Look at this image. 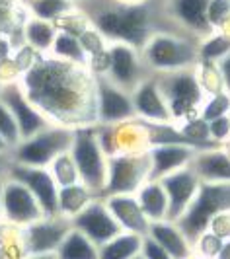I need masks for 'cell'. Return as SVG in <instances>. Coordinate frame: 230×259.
<instances>
[{"label": "cell", "mask_w": 230, "mask_h": 259, "mask_svg": "<svg viewBox=\"0 0 230 259\" xmlns=\"http://www.w3.org/2000/svg\"><path fill=\"white\" fill-rule=\"evenodd\" d=\"M20 84L51 123L74 129L96 125L94 74L88 66L47 57L29 66Z\"/></svg>", "instance_id": "cell-1"}, {"label": "cell", "mask_w": 230, "mask_h": 259, "mask_svg": "<svg viewBox=\"0 0 230 259\" xmlns=\"http://www.w3.org/2000/svg\"><path fill=\"white\" fill-rule=\"evenodd\" d=\"M141 57L152 74L195 68L199 65V39L156 31L141 47Z\"/></svg>", "instance_id": "cell-2"}, {"label": "cell", "mask_w": 230, "mask_h": 259, "mask_svg": "<svg viewBox=\"0 0 230 259\" xmlns=\"http://www.w3.org/2000/svg\"><path fill=\"white\" fill-rule=\"evenodd\" d=\"M154 76L158 80L160 92L166 100L172 121L176 125L199 115V109L203 105L207 94L199 84L195 68L164 72V74H154Z\"/></svg>", "instance_id": "cell-3"}, {"label": "cell", "mask_w": 230, "mask_h": 259, "mask_svg": "<svg viewBox=\"0 0 230 259\" xmlns=\"http://www.w3.org/2000/svg\"><path fill=\"white\" fill-rule=\"evenodd\" d=\"M68 152L76 164L80 182L90 191H94L96 197H102V191L107 182V156L98 143L96 125L76 127Z\"/></svg>", "instance_id": "cell-4"}, {"label": "cell", "mask_w": 230, "mask_h": 259, "mask_svg": "<svg viewBox=\"0 0 230 259\" xmlns=\"http://www.w3.org/2000/svg\"><path fill=\"white\" fill-rule=\"evenodd\" d=\"M226 210H230V183L201 182L193 203L176 224L195 246L199 236L207 232L211 221Z\"/></svg>", "instance_id": "cell-5"}, {"label": "cell", "mask_w": 230, "mask_h": 259, "mask_svg": "<svg viewBox=\"0 0 230 259\" xmlns=\"http://www.w3.org/2000/svg\"><path fill=\"white\" fill-rule=\"evenodd\" d=\"M72 137H74V127L51 123L47 129L39 131L37 135L26 141H20L10 150V158L14 164L31 166V168H49V164L57 156L70 148Z\"/></svg>", "instance_id": "cell-6"}, {"label": "cell", "mask_w": 230, "mask_h": 259, "mask_svg": "<svg viewBox=\"0 0 230 259\" xmlns=\"http://www.w3.org/2000/svg\"><path fill=\"white\" fill-rule=\"evenodd\" d=\"M148 180H150V160L146 150L107 156V182L102 197L135 195Z\"/></svg>", "instance_id": "cell-7"}, {"label": "cell", "mask_w": 230, "mask_h": 259, "mask_svg": "<svg viewBox=\"0 0 230 259\" xmlns=\"http://www.w3.org/2000/svg\"><path fill=\"white\" fill-rule=\"evenodd\" d=\"M96 125H119L137 119L131 92L119 88L103 74H94Z\"/></svg>", "instance_id": "cell-8"}, {"label": "cell", "mask_w": 230, "mask_h": 259, "mask_svg": "<svg viewBox=\"0 0 230 259\" xmlns=\"http://www.w3.org/2000/svg\"><path fill=\"white\" fill-rule=\"evenodd\" d=\"M72 222L64 217H43L27 226L18 228L22 255H45L55 253L70 232Z\"/></svg>", "instance_id": "cell-9"}, {"label": "cell", "mask_w": 230, "mask_h": 259, "mask_svg": "<svg viewBox=\"0 0 230 259\" xmlns=\"http://www.w3.org/2000/svg\"><path fill=\"white\" fill-rule=\"evenodd\" d=\"M107 76L113 84L127 92H133L142 80L150 76L152 72L146 68L141 57V51L127 43H109L107 47Z\"/></svg>", "instance_id": "cell-10"}, {"label": "cell", "mask_w": 230, "mask_h": 259, "mask_svg": "<svg viewBox=\"0 0 230 259\" xmlns=\"http://www.w3.org/2000/svg\"><path fill=\"white\" fill-rule=\"evenodd\" d=\"M158 6L168 22L183 35L201 41L215 31L207 20L209 0H158Z\"/></svg>", "instance_id": "cell-11"}, {"label": "cell", "mask_w": 230, "mask_h": 259, "mask_svg": "<svg viewBox=\"0 0 230 259\" xmlns=\"http://www.w3.org/2000/svg\"><path fill=\"white\" fill-rule=\"evenodd\" d=\"M43 210L37 199L26 185L12 178L2 182V221L14 228H22L43 219Z\"/></svg>", "instance_id": "cell-12"}, {"label": "cell", "mask_w": 230, "mask_h": 259, "mask_svg": "<svg viewBox=\"0 0 230 259\" xmlns=\"http://www.w3.org/2000/svg\"><path fill=\"white\" fill-rule=\"evenodd\" d=\"M0 102H4L6 107L12 111L22 141L37 135L39 131L47 129L51 125V121L27 98V94L24 92L20 82H6L2 92H0Z\"/></svg>", "instance_id": "cell-13"}, {"label": "cell", "mask_w": 230, "mask_h": 259, "mask_svg": "<svg viewBox=\"0 0 230 259\" xmlns=\"http://www.w3.org/2000/svg\"><path fill=\"white\" fill-rule=\"evenodd\" d=\"M6 178L18 180L37 199L39 207L45 217L59 214V185L51 176L49 168H31L22 164H10Z\"/></svg>", "instance_id": "cell-14"}, {"label": "cell", "mask_w": 230, "mask_h": 259, "mask_svg": "<svg viewBox=\"0 0 230 259\" xmlns=\"http://www.w3.org/2000/svg\"><path fill=\"white\" fill-rule=\"evenodd\" d=\"M70 222H72V228L88 236L98 247L123 232L102 197H96L84 210H80L76 217H72Z\"/></svg>", "instance_id": "cell-15"}, {"label": "cell", "mask_w": 230, "mask_h": 259, "mask_svg": "<svg viewBox=\"0 0 230 259\" xmlns=\"http://www.w3.org/2000/svg\"><path fill=\"white\" fill-rule=\"evenodd\" d=\"M160 183L164 185L168 195V221L178 222L193 203L195 195L199 191L201 180L193 171L191 166H187L160 178Z\"/></svg>", "instance_id": "cell-16"}, {"label": "cell", "mask_w": 230, "mask_h": 259, "mask_svg": "<svg viewBox=\"0 0 230 259\" xmlns=\"http://www.w3.org/2000/svg\"><path fill=\"white\" fill-rule=\"evenodd\" d=\"M131 98H133V107H135L137 119L148 121V123H174L154 74L142 80L141 84L131 92Z\"/></svg>", "instance_id": "cell-17"}, {"label": "cell", "mask_w": 230, "mask_h": 259, "mask_svg": "<svg viewBox=\"0 0 230 259\" xmlns=\"http://www.w3.org/2000/svg\"><path fill=\"white\" fill-rule=\"evenodd\" d=\"M146 152L150 160V180H160L172 171L187 168L197 148L187 144H156Z\"/></svg>", "instance_id": "cell-18"}, {"label": "cell", "mask_w": 230, "mask_h": 259, "mask_svg": "<svg viewBox=\"0 0 230 259\" xmlns=\"http://www.w3.org/2000/svg\"><path fill=\"white\" fill-rule=\"evenodd\" d=\"M102 199L105 201L107 208L111 210V214L117 221V224L121 226V230L141 234V236L148 234L150 221L144 217L141 205L137 201V195H109V197H102Z\"/></svg>", "instance_id": "cell-19"}, {"label": "cell", "mask_w": 230, "mask_h": 259, "mask_svg": "<svg viewBox=\"0 0 230 259\" xmlns=\"http://www.w3.org/2000/svg\"><path fill=\"white\" fill-rule=\"evenodd\" d=\"M189 166L205 183H230V152L220 146L197 150Z\"/></svg>", "instance_id": "cell-20"}, {"label": "cell", "mask_w": 230, "mask_h": 259, "mask_svg": "<svg viewBox=\"0 0 230 259\" xmlns=\"http://www.w3.org/2000/svg\"><path fill=\"white\" fill-rule=\"evenodd\" d=\"M148 236L154 242H158L160 246L166 249L172 255V259H193L195 247L187 240V236L181 232L176 222L172 221H158L150 222L148 226Z\"/></svg>", "instance_id": "cell-21"}, {"label": "cell", "mask_w": 230, "mask_h": 259, "mask_svg": "<svg viewBox=\"0 0 230 259\" xmlns=\"http://www.w3.org/2000/svg\"><path fill=\"white\" fill-rule=\"evenodd\" d=\"M135 195L148 221H168V195L160 180H148Z\"/></svg>", "instance_id": "cell-22"}, {"label": "cell", "mask_w": 230, "mask_h": 259, "mask_svg": "<svg viewBox=\"0 0 230 259\" xmlns=\"http://www.w3.org/2000/svg\"><path fill=\"white\" fill-rule=\"evenodd\" d=\"M141 234L123 232L117 234L109 242L98 247V259H133L141 253L142 249Z\"/></svg>", "instance_id": "cell-23"}, {"label": "cell", "mask_w": 230, "mask_h": 259, "mask_svg": "<svg viewBox=\"0 0 230 259\" xmlns=\"http://www.w3.org/2000/svg\"><path fill=\"white\" fill-rule=\"evenodd\" d=\"M94 199H96L94 191H90L82 182L59 187V217H64L70 221L80 210L88 207Z\"/></svg>", "instance_id": "cell-24"}, {"label": "cell", "mask_w": 230, "mask_h": 259, "mask_svg": "<svg viewBox=\"0 0 230 259\" xmlns=\"http://www.w3.org/2000/svg\"><path fill=\"white\" fill-rule=\"evenodd\" d=\"M49 53L55 59H61V61L72 63V65L88 66V55L84 51L78 35L66 31V29H59L57 31V37L53 41V47Z\"/></svg>", "instance_id": "cell-25"}, {"label": "cell", "mask_w": 230, "mask_h": 259, "mask_svg": "<svg viewBox=\"0 0 230 259\" xmlns=\"http://www.w3.org/2000/svg\"><path fill=\"white\" fill-rule=\"evenodd\" d=\"M55 255L57 259H98V246L80 230L70 228Z\"/></svg>", "instance_id": "cell-26"}, {"label": "cell", "mask_w": 230, "mask_h": 259, "mask_svg": "<svg viewBox=\"0 0 230 259\" xmlns=\"http://www.w3.org/2000/svg\"><path fill=\"white\" fill-rule=\"evenodd\" d=\"M57 31L59 29L53 22L31 16L26 22V27H24V37H26V43L33 51L49 53L53 47V41L57 37Z\"/></svg>", "instance_id": "cell-27"}, {"label": "cell", "mask_w": 230, "mask_h": 259, "mask_svg": "<svg viewBox=\"0 0 230 259\" xmlns=\"http://www.w3.org/2000/svg\"><path fill=\"white\" fill-rule=\"evenodd\" d=\"M230 53L228 31H213L211 35L199 41V63H215L224 59Z\"/></svg>", "instance_id": "cell-28"}, {"label": "cell", "mask_w": 230, "mask_h": 259, "mask_svg": "<svg viewBox=\"0 0 230 259\" xmlns=\"http://www.w3.org/2000/svg\"><path fill=\"white\" fill-rule=\"evenodd\" d=\"M29 10L35 18L57 24L61 18L74 10L70 0H29Z\"/></svg>", "instance_id": "cell-29"}, {"label": "cell", "mask_w": 230, "mask_h": 259, "mask_svg": "<svg viewBox=\"0 0 230 259\" xmlns=\"http://www.w3.org/2000/svg\"><path fill=\"white\" fill-rule=\"evenodd\" d=\"M49 171L55 178V182L59 187H66V185H72V183L80 182V176H78L76 164L72 160L70 152L66 150L63 154H59L51 164H49Z\"/></svg>", "instance_id": "cell-30"}, {"label": "cell", "mask_w": 230, "mask_h": 259, "mask_svg": "<svg viewBox=\"0 0 230 259\" xmlns=\"http://www.w3.org/2000/svg\"><path fill=\"white\" fill-rule=\"evenodd\" d=\"M230 113V94L226 92H217V94H209L205 96L203 105L199 109V115L203 117L205 121H213L217 117L228 115Z\"/></svg>", "instance_id": "cell-31"}, {"label": "cell", "mask_w": 230, "mask_h": 259, "mask_svg": "<svg viewBox=\"0 0 230 259\" xmlns=\"http://www.w3.org/2000/svg\"><path fill=\"white\" fill-rule=\"evenodd\" d=\"M207 20L215 31L230 29V0H209Z\"/></svg>", "instance_id": "cell-32"}, {"label": "cell", "mask_w": 230, "mask_h": 259, "mask_svg": "<svg viewBox=\"0 0 230 259\" xmlns=\"http://www.w3.org/2000/svg\"><path fill=\"white\" fill-rule=\"evenodd\" d=\"M0 137L8 143L10 148H14L16 144L22 141L20 129H18V123H16L12 111L6 107L4 102H0Z\"/></svg>", "instance_id": "cell-33"}, {"label": "cell", "mask_w": 230, "mask_h": 259, "mask_svg": "<svg viewBox=\"0 0 230 259\" xmlns=\"http://www.w3.org/2000/svg\"><path fill=\"white\" fill-rule=\"evenodd\" d=\"M222 246H224V240L222 238H218L217 234L213 232H207L201 234L199 236V240L195 242V249H199V253L201 255H205V257L209 259H217V255L220 253V249H222Z\"/></svg>", "instance_id": "cell-34"}, {"label": "cell", "mask_w": 230, "mask_h": 259, "mask_svg": "<svg viewBox=\"0 0 230 259\" xmlns=\"http://www.w3.org/2000/svg\"><path fill=\"white\" fill-rule=\"evenodd\" d=\"M207 123H209V135L217 144L226 143L230 139V115L217 117V119L207 121Z\"/></svg>", "instance_id": "cell-35"}, {"label": "cell", "mask_w": 230, "mask_h": 259, "mask_svg": "<svg viewBox=\"0 0 230 259\" xmlns=\"http://www.w3.org/2000/svg\"><path fill=\"white\" fill-rule=\"evenodd\" d=\"M141 255L144 259H172V255L168 253L166 249L160 246L158 242H154V240L150 238V236H148V234L142 238Z\"/></svg>", "instance_id": "cell-36"}, {"label": "cell", "mask_w": 230, "mask_h": 259, "mask_svg": "<svg viewBox=\"0 0 230 259\" xmlns=\"http://www.w3.org/2000/svg\"><path fill=\"white\" fill-rule=\"evenodd\" d=\"M217 66H218V72H220V78H222V88H224L226 94H230V53L224 59L218 61Z\"/></svg>", "instance_id": "cell-37"}, {"label": "cell", "mask_w": 230, "mask_h": 259, "mask_svg": "<svg viewBox=\"0 0 230 259\" xmlns=\"http://www.w3.org/2000/svg\"><path fill=\"white\" fill-rule=\"evenodd\" d=\"M10 164H12L10 152H8V154H0V180H4V178H6V174H8V168H10Z\"/></svg>", "instance_id": "cell-38"}, {"label": "cell", "mask_w": 230, "mask_h": 259, "mask_svg": "<svg viewBox=\"0 0 230 259\" xmlns=\"http://www.w3.org/2000/svg\"><path fill=\"white\" fill-rule=\"evenodd\" d=\"M8 51H10V45H8L4 39H0V63H4V59H6Z\"/></svg>", "instance_id": "cell-39"}, {"label": "cell", "mask_w": 230, "mask_h": 259, "mask_svg": "<svg viewBox=\"0 0 230 259\" xmlns=\"http://www.w3.org/2000/svg\"><path fill=\"white\" fill-rule=\"evenodd\" d=\"M20 259H57L55 253H45V255H24Z\"/></svg>", "instance_id": "cell-40"}, {"label": "cell", "mask_w": 230, "mask_h": 259, "mask_svg": "<svg viewBox=\"0 0 230 259\" xmlns=\"http://www.w3.org/2000/svg\"><path fill=\"white\" fill-rule=\"evenodd\" d=\"M10 150H12V148L8 146V143H6V141H4L2 137H0V154H8Z\"/></svg>", "instance_id": "cell-41"}, {"label": "cell", "mask_w": 230, "mask_h": 259, "mask_svg": "<svg viewBox=\"0 0 230 259\" xmlns=\"http://www.w3.org/2000/svg\"><path fill=\"white\" fill-rule=\"evenodd\" d=\"M2 182L4 180H0V221H2Z\"/></svg>", "instance_id": "cell-42"}, {"label": "cell", "mask_w": 230, "mask_h": 259, "mask_svg": "<svg viewBox=\"0 0 230 259\" xmlns=\"http://www.w3.org/2000/svg\"><path fill=\"white\" fill-rule=\"evenodd\" d=\"M2 88H4V80L0 78V92H2Z\"/></svg>", "instance_id": "cell-43"}, {"label": "cell", "mask_w": 230, "mask_h": 259, "mask_svg": "<svg viewBox=\"0 0 230 259\" xmlns=\"http://www.w3.org/2000/svg\"><path fill=\"white\" fill-rule=\"evenodd\" d=\"M133 259H144V257H142L141 253H139V255H137V257H133Z\"/></svg>", "instance_id": "cell-44"}, {"label": "cell", "mask_w": 230, "mask_h": 259, "mask_svg": "<svg viewBox=\"0 0 230 259\" xmlns=\"http://www.w3.org/2000/svg\"><path fill=\"white\" fill-rule=\"evenodd\" d=\"M125 2H141V0H125Z\"/></svg>", "instance_id": "cell-45"}, {"label": "cell", "mask_w": 230, "mask_h": 259, "mask_svg": "<svg viewBox=\"0 0 230 259\" xmlns=\"http://www.w3.org/2000/svg\"><path fill=\"white\" fill-rule=\"evenodd\" d=\"M70 2H72V4H74V2H78V0H70Z\"/></svg>", "instance_id": "cell-46"}]
</instances>
